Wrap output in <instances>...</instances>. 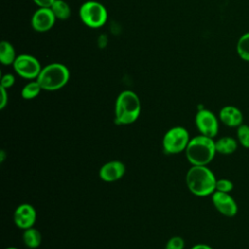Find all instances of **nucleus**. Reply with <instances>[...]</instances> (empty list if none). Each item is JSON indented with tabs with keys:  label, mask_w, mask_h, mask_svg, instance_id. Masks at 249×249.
<instances>
[{
	"label": "nucleus",
	"mask_w": 249,
	"mask_h": 249,
	"mask_svg": "<svg viewBox=\"0 0 249 249\" xmlns=\"http://www.w3.org/2000/svg\"><path fill=\"white\" fill-rule=\"evenodd\" d=\"M217 178L207 165H192L186 174V185L196 196H211L216 190Z\"/></svg>",
	"instance_id": "nucleus-1"
},
{
	"label": "nucleus",
	"mask_w": 249,
	"mask_h": 249,
	"mask_svg": "<svg viewBox=\"0 0 249 249\" xmlns=\"http://www.w3.org/2000/svg\"><path fill=\"white\" fill-rule=\"evenodd\" d=\"M186 158L192 165H207L210 163L215 155L216 147L214 138L202 134L191 138L186 150Z\"/></svg>",
	"instance_id": "nucleus-2"
},
{
	"label": "nucleus",
	"mask_w": 249,
	"mask_h": 249,
	"mask_svg": "<svg viewBox=\"0 0 249 249\" xmlns=\"http://www.w3.org/2000/svg\"><path fill=\"white\" fill-rule=\"evenodd\" d=\"M141 112V103L138 95L132 90L122 91L115 103V120L119 124L134 123Z\"/></svg>",
	"instance_id": "nucleus-3"
},
{
	"label": "nucleus",
	"mask_w": 249,
	"mask_h": 249,
	"mask_svg": "<svg viewBox=\"0 0 249 249\" xmlns=\"http://www.w3.org/2000/svg\"><path fill=\"white\" fill-rule=\"evenodd\" d=\"M69 77V70L65 65L53 62L43 67L36 80L42 89L53 91L63 88L67 84Z\"/></svg>",
	"instance_id": "nucleus-4"
},
{
	"label": "nucleus",
	"mask_w": 249,
	"mask_h": 249,
	"mask_svg": "<svg viewBox=\"0 0 249 249\" xmlns=\"http://www.w3.org/2000/svg\"><path fill=\"white\" fill-rule=\"evenodd\" d=\"M189 131L183 126L169 128L162 138V148L166 154L176 155L186 150L190 142Z\"/></svg>",
	"instance_id": "nucleus-5"
},
{
	"label": "nucleus",
	"mask_w": 249,
	"mask_h": 249,
	"mask_svg": "<svg viewBox=\"0 0 249 249\" xmlns=\"http://www.w3.org/2000/svg\"><path fill=\"white\" fill-rule=\"evenodd\" d=\"M80 18L85 25L91 28H98L106 22L107 11L99 2L87 1L80 8Z\"/></svg>",
	"instance_id": "nucleus-6"
},
{
	"label": "nucleus",
	"mask_w": 249,
	"mask_h": 249,
	"mask_svg": "<svg viewBox=\"0 0 249 249\" xmlns=\"http://www.w3.org/2000/svg\"><path fill=\"white\" fill-rule=\"evenodd\" d=\"M13 67L18 76L28 80L37 79L42 70L39 60L30 54L18 55Z\"/></svg>",
	"instance_id": "nucleus-7"
},
{
	"label": "nucleus",
	"mask_w": 249,
	"mask_h": 249,
	"mask_svg": "<svg viewBox=\"0 0 249 249\" xmlns=\"http://www.w3.org/2000/svg\"><path fill=\"white\" fill-rule=\"evenodd\" d=\"M219 119L208 109H200L195 117V124L200 134L214 138L219 132Z\"/></svg>",
	"instance_id": "nucleus-8"
},
{
	"label": "nucleus",
	"mask_w": 249,
	"mask_h": 249,
	"mask_svg": "<svg viewBox=\"0 0 249 249\" xmlns=\"http://www.w3.org/2000/svg\"><path fill=\"white\" fill-rule=\"evenodd\" d=\"M211 200L216 210L223 216L231 218L238 212V205L230 193L215 191L211 195Z\"/></svg>",
	"instance_id": "nucleus-9"
},
{
	"label": "nucleus",
	"mask_w": 249,
	"mask_h": 249,
	"mask_svg": "<svg viewBox=\"0 0 249 249\" xmlns=\"http://www.w3.org/2000/svg\"><path fill=\"white\" fill-rule=\"evenodd\" d=\"M36 217L37 214L33 205L29 203H21L14 212V223L19 229L26 230L33 227Z\"/></svg>",
	"instance_id": "nucleus-10"
},
{
	"label": "nucleus",
	"mask_w": 249,
	"mask_h": 249,
	"mask_svg": "<svg viewBox=\"0 0 249 249\" xmlns=\"http://www.w3.org/2000/svg\"><path fill=\"white\" fill-rule=\"evenodd\" d=\"M55 19L50 8H39L32 16L31 25L37 32H46L54 25Z\"/></svg>",
	"instance_id": "nucleus-11"
},
{
	"label": "nucleus",
	"mask_w": 249,
	"mask_h": 249,
	"mask_svg": "<svg viewBox=\"0 0 249 249\" xmlns=\"http://www.w3.org/2000/svg\"><path fill=\"white\" fill-rule=\"evenodd\" d=\"M125 173V165L120 160H110L99 169V177L104 182H115Z\"/></svg>",
	"instance_id": "nucleus-12"
},
{
	"label": "nucleus",
	"mask_w": 249,
	"mask_h": 249,
	"mask_svg": "<svg viewBox=\"0 0 249 249\" xmlns=\"http://www.w3.org/2000/svg\"><path fill=\"white\" fill-rule=\"evenodd\" d=\"M243 114L239 108L233 105H226L219 112V120L229 127H238L243 124Z\"/></svg>",
	"instance_id": "nucleus-13"
},
{
	"label": "nucleus",
	"mask_w": 249,
	"mask_h": 249,
	"mask_svg": "<svg viewBox=\"0 0 249 249\" xmlns=\"http://www.w3.org/2000/svg\"><path fill=\"white\" fill-rule=\"evenodd\" d=\"M215 147L218 154L228 156L233 154L237 150L238 141L231 136H223L215 141Z\"/></svg>",
	"instance_id": "nucleus-14"
},
{
	"label": "nucleus",
	"mask_w": 249,
	"mask_h": 249,
	"mask_svg": "<svg viewBox=\"0 0 249 249\" xmlns=\"http://www.w3.org/2000/svg\"><path fill=\"white\" fill-rule=\"evenodd\" d=\"M22 240L26 247L30 249H35L40 246L42 241V235L37 229L31 227L29 229L24 230L22 233Z\"/></svg>",
	"instance_id": "nucleus-15"
},
{
	"label": "nucleus",
	"mask_w": 249,
	"mask_h": 249,
	"mask_svg": "<svg viewBox=\"0 0 249 249\" xmlns=\"http://www.w3.org/2000/svg\"><path fill=\"white\" fill-rule=\"evenodd\" d=\"M18 55L11 43L2 41L0 44V61L4 65H13Z\"/></svg>",
	"instance_id": "nucleus-16"
},
{
	"label": "nucleus",
	"mask_w": 249,
	"mask_h": 249,
	"mask_svg": "<svg viewBox=\"0 0 249 249\" xmlns=\"http://www.w3.org/2000/svg\"><path fill=\"white\" fill-rule=\"evenodd\" d=\"M50 9L57 19H67L71 15L70 7L64 0H55Z\"/></svg>",
	"instance_id": "nucleus-17"
},
{
	"label": "nucleus",
	"mask_w": 249,
	"mask_h": 249,
	"mask_svg": "<svg viewBox=\"0 0 249 249\" xmlns=\"http://www.w3.org/2000/svg\"><path fill=\"white\" fill-rule=\"evenodd\" d=\"M236 53L242 60L249 62V31L239 37L236 44Z\"/></svg>",
	"instance_id": "nucleus-18"
},
{
	"label": "nucleus",
	"mask_w": 249,
	"mask_h": 249,
	"mask_svg": "<svg viewBox=\"0 0 249 249\" xmlns=\"http://www.w3.org/2000/svg\"><path fill=\"white\" fill-rule=\"evenodd\" d=\"M41 90H42V88L38 83V81L35 79L34 81L27 83L22 88L20 94H21V97L24 99H33L39 95Z\"/></svg>",
	"instance_id": "nucleus-19"
},
{
	"label": "nucleus",
	"mask_w": 249,
	"mask_h": 249,
	"mask_svg": "<svg viewBox=\"0 0 249 249\" xmlns=\"http://www.w3.org/2000/svg\"><path fill=\"white\" fill-rule=\"evenodd\" d=\"M236 139L238 144L245 148L249 149V125L242 124L236 127Z\"/></svg>",
	"instance_id": "nucleus-20"
},
{
	"label": "nucleus",
	"mask_w": 249,
	"mask_h": 249,
	"mask_svg": "<svg viewBox=\"0 0 249 249\" xmlns=\"http://www.w3.org/2000/svg\"><path fill=\"white\" fill-rule=\"evenodd\" d=\"M233 183L231 180L227 179V178H222V179H217L216 181V190L218 192H223V193H230L233 190Z\"/></svg>",
	"instance_id": "nucleus-21"
},
{
	"label": "nucleus",
	"mask_w": 249,
	"mask_h": 249,
	"mask_svg": "<svg viewBox=\"0 0 249 249\" xmlns=\"http://www.w3.org/2000/svg\"><path fill=\"white\" fill-rule=\"evenodd\" d=\"M185 247V240L178 235L170 237L166 244L164 249H184Z\"/></svg>",
	"instance_id": "nucleus-22"
},
{
	"label": "nucleus",
	"mask_w": 249,
	"mask_h": 249,
	"mask_svg": "<svg viewBox=\"0 0 249 249\" xmlns=\"http://www.w3.org/2000/svg\"><path fill=\"white\" fill-rule=\"evenodd\" d=\"M15 81H16V79L13 74H5L1 78V87L8 89L9 88L14 86Z\"/></svg>",
	"instance_id": "nucleus-23"
},
{
	"label": "nucleus",
	"mask_w": 249,
	"mask_h": 249,
	"mask_svg": "<svg viewBox=\"0 0 249 249\" xmlns=\"http://www.w3.org/2000/svg\"><path fill=\"white\" fill-rule=\"evenodd\" d=\"M1 89V101H0V109H4L6 107V105L8 104V92L7 89L0 87Z\"/></svg>",
	"instance_id": "nucleus-24"
},
{
	"label": "nucleus",
	"mask_w": 249,
	"mask_h": 249,
	"mask_svg": "<svg viewBox=\"0 0 249 249\" xmlns=\"http://www.w3.org/2000/svg\"><path fill=\"white\" fill-rule=\"evenodd\" d=\"M55 0H33L39 8H51Z\"/></svg>",
	"instance_id": "nucleus-25"
},
{
	"label": "nucleus",
	"mask_w": 249,
	"mask_h": 249,
	"mask_svg": "<svg viewBox=\"0 0 249 249\" xmlns=\"http://www.w3.org/2000/svg\"><path fill=\"white\" fill-rule=\"evenodd\" d=\"M191 249H213V248L210 245L205 243H197V244H195L193 247H191Z\"/></svg>",
	"instance_id": "nucleus-26"
},
{
	"label": "nucleus",
	"mask_w": 249,
	"mask_h": 249,
	"mask_svg": "<svg viewBox=\"0 0 249 249\" xmlns=\"http://www.w3.org/2000/svg\"><path fill=\"white\" fill-rule=\"evenodd\" d=\"M5 157H6V153H5V151H4V150H1V151H0V161H1V162H3V161H4Z\"/></svg>",
	"instance_id": "nucleus-27"
},
{
	"label": "nucleus",
	"mask_w": 249,
	"mask_h": 249,
	"mask_svg": "<svg viewBox=\"0 0 249 249\" xmlns=\"http://www.w3.org/2000/svg\"><path fill=\"white\" fill-rule=\"evenodd\" d=\"M5 249H18V248H16V247H8V248H5Z\"/></svg>",
	"instance_id": "nucleus-28"
}]
</instances>
